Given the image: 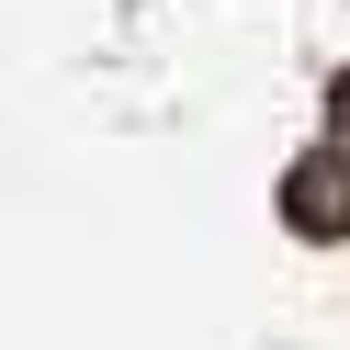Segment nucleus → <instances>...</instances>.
Wrapping results in <instances>:
<instances>
[{"mask_svg":"<svg viewBox=\"0 0 350 350\" xmlns=\"http://www.w3.org/2000/svg\"><path fill=\"white\" fill-rule=\"evenodd\" d=\"M339 192H350V147H339V159H305L294 170V226L327 237V226H339Z\"/></svg>","mask_w":350,"mask_h":350,"instance_id":"1","label":"nucleus"},{"mask_svg":"<svg viewBox=\"0 0 350 350\" xmlns=\"http://www.w3.org/2000/svg\"><path fill=\"white\" fill-rule=\"evenodd\" d=\"M327 113H339V136H350V79H339V91H327Z\"/></svg>","mask_w":350,"mask_h":350,"instance_id":"2","label":"nucleus"}]
</instances>
